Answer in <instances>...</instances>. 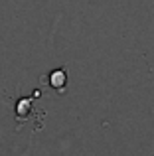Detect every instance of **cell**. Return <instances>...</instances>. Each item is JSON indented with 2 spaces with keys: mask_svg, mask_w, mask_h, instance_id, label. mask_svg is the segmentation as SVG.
I'll return each instance as SVG.
<instances>
[{
  "mask_svg": "<svg viewBox=\"0 0 154 156\" xmlns=\"http://www.w3.org/2000/svg\"><path fill=\"white\" fill-rule=\"evenodd\" d=\"M47 81H50V87L55 89L58 93H65V87H67V71L65 69H54V71L50 73V77H47Z\"/></svg>",
  "mask_w": 154,
  "mask_h": 156,
  "instance_id": "1",
  "label": "cell"
},
{
  "mask_svg": "<svg viewBox=\"0 0 154 156\" xmlns=\"http://www.w3.org/2000/svg\"><path fill=\"white\" fill-rule=\"evenodd\" d=\"M30 109H32V101L30 99H20L18 105H16V117L22 121V119H26L28 115H30Z\"/></svg>",
  "mask_w": 154,
  "mask_h": 156,
  "instance_id": "2",
  "label": "cell"
}]
</instances>
